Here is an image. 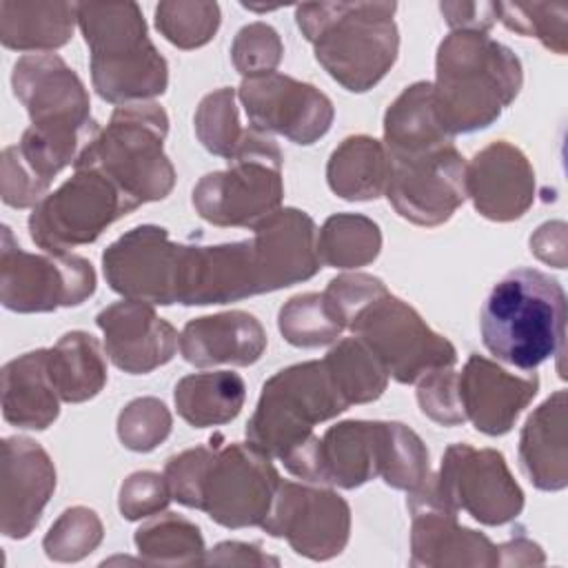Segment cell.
Wrapping results in <instances>:
<instances>
[{"label": "cell", "mask_w": 568, "mask_h": 568, "mask_svg": "<svg viewBox=\"0 0 568 568\" xmlns=\"http://www.w3.org/2000/svg\"><path fill=\"white\" fill-rule=\"evenodd\" d=\"M11 84L31 124L18 144L2 151V202L27 209L49 195L53 178L75 166L102 129L91 118L82 80L55 53L22 55Z\"/></svg>", "instance_id": "1"}, {"label": "cell", "mask_w": 568, "mask_h": 568, "mask_svg": "<svg viewBox=\"0 0 568 568\" xmlns=\"http://www.w3.org/2000/svg\"><path fill=\"white\" fill-rule=\"evenodd\" d=\"M240 242L184 244L178 273V304L206 306L288 288L320 268L317 229L308 213L280 209Z\"/></svg>", "instance_id": "2"}, {"label": "cell", "mask_w": 568, "mask_h": 568, "mask_svg": "<svg viewBox=\"0 0 568 568\" xmlns=\"http://www.w3.org/2000/svg\"><path fill=\"white\" fill-rule=\"evenodd\" d=\"M164 479L175 501L224 528L262 526L282 481L273 459L251 442L182 450L166 459Z\"/></svg>", "instance_id": "3"}, {"label": "cell", "mask_w": 568, "mask_h": 568, "mask_svg": "<svg viewBox=\"0 0 568 568\" xmlns=\"http://www.w3.org/2000/svg\"><path fill=\"white\" fill-rule=\"evenodd\" d=\"M348 406L324 357L293 364L264 382L246 424V442L271 459H280L291 475L313 484L320 444L313 428Z\"/></svg>", "instance_id": "4"}, {"label": "cell", "mask_w": 568, "mask_h": 568, "mask_svg": "<svg viewBox=\"0 0 568 568\" xmlns=\"http://www.w3.org/2000/svg\"><path fill=\"white\" fill-rule=\"evenodd\" d=\"M519 58L481 31H450L435 58L433 102L450 135L490 126L519 95Z\"/></svg>", "instance_id": "5"}, {"label": "cell", "mask_w": 568, "mask_h": 568, "mask_svg": "<svg viewBox=\"0 0 568 568\" xmlns=\"http://www.w3.org/2000/svg\"><path fill=\"white\" fill-rule=\"evenodd\" d=\"M395 11V2H311L295 7V22L324 71L346 91L364 93L397 60Z\"/></svg>", "instance_id": "6"}, {"label": "cell", "mask_w": 568, "mask_h": 568, "mask_svg": "<svg viewBox=\"0 0 568 568\" xmlns=\"http://www.w3.org/2000/svg\"><path fill=\"white\" fill-rule=\"evenodd\" d=\"M479 333L499 362L535 371L564 348V286L539 268L508 271L481 304Z\"/></svg>", "instance_id": "7"}, {"label": "cell", "mask_w": 568, "mask_h": 568, "mask_svg": "<svg viewBox=\"0 0 568 568\" xmlns=\"http://www.w3.org/2000/svg\"><path fill=\"white\" fill-rule=\"evenodd\" d=\"M78 27L91 53L93 89L102 100L122 106L166 91V60L149 40L135 2H80Z\"/></svg>", "instance_id": "8"}, {"label": "cell", "mask_w": 568, "mask_h": 568, "mask_svg": "<svg viewBox=\"0 0 568 568\" xmlns=\"http://www.w3.org/2000/svg\"><path fill=\"white\" fill-rule=\"evenodd\" d=\"M377 477L406 493L430 479L428 450L406 424L348 419L320 437L313 484L351 490Z\"/></svg>", "instance_id": "9"}, {"label": "cell", "mask_w": 568, "mask_h": 568, "mask_svg": "<svg viewBox=\"0 0 568 568\" xmlns=\"http://www.w3.org/2000/svg\"><path fill=\"white\" fill-rule=\"evenodd\" d=\"M166 133L169 118L160 104H122L75 166L102 171L138 204L164 200L175 184V169L164 153Z\"/></svg>", "instance_id": "10"}, {"label": "cell", "mask_w": 568, "mask_h": 568, "mask_svg": "<svg viewBox=\"0 0 568 568\" xmlns=\"http://www.w3.org/2000/svg\"><path fill=\"white\" fill-rule=\"evenodd\" d=\"M226 162V169L202 175L193 189V206L202 220L215 226L253 229L280 211L282 151L268 133L248 126Z\"/></svg>", "instance_id": "11"}, {"label": "cell", "mask_w": 568, "mask_h": 568, "mask_svg": "<svg viewBox=\"0 0 568 568\" xmlns=\"http://www.w3.org/2000/svg\"><path fill=\"white\" fill-rule=\"evenodd\" d=\"M138 206L102 171L75 166L73 178L33 206L29 235L47 253H69L75 246L95 242L106 226Z\"/></svg>", "instance_id": "12"}, {"label": "cell", "mask_w": 568, "mask_h": 568, "mask_svg": "<svg viewBox=\"0 0 568 568\" xmlns=\"http://www.w3.org/2000/svg\"><path fill=\"white\" fill-rule=\"evenodd\" d=\"M346 328L373 351L397 384H415L426 373L457 362L455 346L388 288L364 304Z\"/></svg>", "instance_id": "13"}, {"label": "cell", "mask_w": 568, "mask_h": 568, "mask_svg": "<svg viewBox=\"0 0 568 568\" xmlns=\"http://www.w3.org/2000/svg\"><path fill=\"white\" fill-rule=\"evenodd\" d=\"M95 293V271L73 253H27L9 226L0 244V302L16 313L78 306Z\"/></svg>", "instance_id": "14"}, {"label": "cell", "mask_w": 568, "mask_h": 568, "mask_svg": "<svg viewBox=\"0 0 568 568\" xmlns=\"http://www.w3.org/2000/svg\"><path fill=\"white\" fill-rule=\"evenodd\" d=\"M435 497L455 513L466 510L486 526H501L524 508V493L513 479L499 450L453 444L442 457L439 473L430 477Z\"/></svg>", "instance_id": "15"}, {"label": "cell", "mask_w": 568, "mask_h": 568, "mask_svg": "<svg viewBox=\"0 0 568 568\" xmlns=\"http://www.w3.org/2000/svg\"><path fill=\"white\" fill-rule=\"evenodd\" d=\"M386 197L399 217L417 226H439L468 197L466 160L455 144L415 155H388Z\"/></svg>", "instance_id": "16"}, {"label": "cell", "mask_w": 568, "mask_h": 568, "mask_svg": "<svg viewBox=\"0 0 568 568\" xmlns=\"http://www.w3.org/2000/svg\"><path fill=\"white\" fill-rule=\"evenodd\" d=\"M262 528L271 537H284L297 555L326 561L348 544L351 508L328 488L280 481Z\"/></svg>", "instance_id": "17"}, {"label": "cell", "mask_w": 568, "mask_h": 568, "mask_svg": "<svg viewBox=\"0 0 568 568\" xmlns=\"http://www.w3.org/2000/svg\"><path fill=\"white\" fill-rule=\"evenodd\" d=\"M237 98L244 104L248 126L268 135L280 133L302 146L324 138L335 118L328 95L277 71L244 78Z\"/></svg>", "instance_id": "18"}, {"label": "cell", "mask_w": 568, "mask_h": 568, "mask_svg": "<svg viewBox=\"0 0 568 568\" xmlns=\"http://www.w3.org/2000/svg\"><path fill=\"white\" fill-rule=\"evenodd\" d=\"M182 248L184 244L171 242L169 231L162 226H135L102 253L104 277L126 300L153 306L178 304Z\"/></svg>", "instance_id": "19"}, {"label": "cell", "mask_w": 568, "mask_h": 568, "mask_svg": "<svg viewBox=\"0 0 568 568\" xmlns=\"http://www.w3.org/2000/svg\"><path fill=\"white\" fill-rule=\"evenodd\" d=\"M406 506L413 517V566H501L499 546L486 535L459 526L457 513L435 497L430 479L408 493Z\"/></svg>", "instance_id": "20"}, {"label": "cell", "mask_w": 568, "mask_h": 568, "mask_svg": "<svg viewBox=\"0 0 568 568\" xmlns=\"http://www.w3.org/2000/svg\"><path fill=\"white\" fill-rule=\"evenodd\" d=\"M0 450V530L9 539H24L55 490V466L29 437H4Z\"/></svg>", "instance_id": "21"}, {"label": "cell", "mask_w": 568, "mask_h": 568, "mask_svg": "<svg viewBox=\"0 0 568 568\" xmlns=\"http://www.w3.org/2000/svg\"><path fill=\"white\" fill-rule=\"evenodd\" d=\"M95 324L104 333L106 357L129 375H146L164 366L180 348L175 326L146 302H115L95 315Z\"/></svg>", "instance_id": "22"}, {"label": "cell", "mask_w": 568, "mask_h": 568, "mask_svg": "<svg viewBox=\"0 0 568 568\" xmlns=\"http://www.w3.org/2000/svg\"><path fill=\"white\" fill-rule=\"evenodd\" d=\"M459 402L466 419L490 437L506 435L519 413L532 402L539 390L537 373L513 375L495 362L473 353L457 373Z\"/></svg>", "instance_id": "23"}, {"label": "cell", "mask_w": 568, "mask_h": 568, "mask_svg": "<svg viewBox=\"0 0 568 568\" xmlns=\"http://www.w3.org/2000/svg\"><path fill=\"white\" fill-rule=\"evenodd\" d=\"M466 193L486 220L513 222L535 200V171L517 146L497 140L466 166Z\"/></svg>", "instance_id": "24"}, {"label": "cell", "mask_w": 568, "mask_h": 568, "mask_svg": "<svg viewBox=\"0 0 568 568\" xmlns=\"http://www.w3.org/2000/svg\"><path fill=\"white\" fill-rule=\"evenodd\" d=\"M266 351V331L246 311H224L189 320L180 333L182 357L200 368L251 366Z\"/></svg>", "instance_id": "25"}, {"label": "cell", "mask_w": 568, "mask_h": 568, "mask_svg": "<svg viewBox=\"0 0 568 568\" xmlns=\"http://www.w3.org/2000/svg\"><path fill=\"white\" fill-rule=\"evenodd\" d=\"M519 466L539 490L568 486L566 453V390H555L524 424L519 435Z\"/></svg>", "instance_id": "26"}, {"label": "cell", "mask_w": 568, "mask_h": 568, "mask_svg": "<svg viewBox=\"0 0 568 568\" xmlns=\"http://www.w3.org/2000/svg\"><path fill=\"white\" fill-rule=\"evenodd\" d=\"M60 395L49 375V348L29 351L2 366V415L27 430H44L60 415Z\"/></svg>", "instance_id": "27"}, {"label": "cell", "mask_w": 568, "mask_h": 568, "mask_svg": "<svg viewBox=\"0 0 568 568\" xmlns=\"http://www.w3.org/2000/svg\"><path fill=\"white\" fill-rule=\"evenodd\" d=\"M444 144H453V135L435 111L433 84L415 82L406 87L384 115L386 153L393 158L415 155Z\"/></svg>", "instance_id": "28"}, {"label": "cell", "mask_w": 568, "mask_h": 568, "mask_svg": "<svg viewBox=\"0 0 568 568\" xmlns=\"http://www.w3.org/2000/svg\"><path fill=\"white\" fill-rule=\"evenodd\" d=\"M75 22L78 4L0 2V40L7 49L49 53L71 40Z\"/></svg>", "instance_id": "29"}, {"label": "cell", "mask_w": 568, "mask_h": 568, "mask_svg": "<svg viewBox=\"0 0 568 568\" xmlns=\"http://www.w3.org/2000/svg\"><path fill=\"white\" fill-rule=\"evenodd\" d=\"M386 146L371 135L346 138L328 158L326 180L335 195L351 202L377 200L388 184Z\"/></svg>", "instance_id": "30"}, {"label": "cell", "mask_w": 568, "mask_h": 568, "mask_svg": "<svg viewBox=\"0 0 568 568\" xmlns=\"http://www.w3.org/2000/svg\"><path fill=\"white\" fill-rule=\"evenodd\" d=\"M178 415L193 428L233 422L246 399L244 379L233 371L191 373L175 384Z\"/></svg>", "instance_id": "31"}, {"label": "cell", "mask_w": 568, "mask_h": 568, "mask_svg": "<svg viewBox=\"0 0 568 568\" xmlns=\"http://www.w3.org/2000/svg\"><path fill=\"white\" fill-rule=\"evenodd\" d=\"M49 375L62 402L80 404L106 384V362L98 339L84 331L64 333L49 348Z\"/></svg>", "instance_id": "32"}, {"label": "cell", "mask_w": 568, "mask_h": 568, "mask_svg": "<svg viewBox=\"0 0 568 568\" xmlns=\"http://www.w3.org/2000/svg\"><path fill=\"white\" fill-rule=\"evenodd\" d=\"M135 548L146 564L197 566L204 564V539L200 528L182 515L164 513L149 517L135 530Z\"/></svg>", "instance_id": "33"}, {"label": "cell", "mask_w": 568, "mask_h": 568, "mask_svg": "<svg viewBox=\"0 0 568 568\" xmlns=\"http://www.w3.org/2000/svg\"><path fill=\"white\" fill-rule=\"evenodd\" d=\"M382 248L379 226L359 213L331 215L317 235L320 262L333 268L371 264Z\"/></svg>", "instance_id": "34"}, {"label": "cell", "mask_w": 568, "mask_h": 568, "mask_svg": "<svg viewBox=\"0 0 568 568\" xmlns=\"http://www.w3.org/2000/svg\"><path fill=\"white\" fill-rule=\"evenodd\" d=\"M324 362L333 371L346 399L353 404H366L377 399L388 384L384 364L373 351L357 337L339 339L326 355Z\"/></svg>", "instance_id": "35"}, {"label": "cell", "mask_w": 568, "mask_h": 568, "mask_svg": "<svg viewBox=\"0 0 568 568\" xmlns=\"http://www.w3.org/2000/svg\"><path fill=\"white\" fill-rule=\"evenodd\" d=\"M284 339L300 348L333 344L346 328L324 293H300L291 297L277 315Z\"/></svg>", "instance_id": "36"}, {"label": "cell", "mask_w": 568, "mask_h": 568, "mask_svg": "<svg viewBox=\"0 0 568 568\" xmlns=\"http://www.w3.org/2000/svg\"><path fill=\"white\" fill-rule=\"evenodd\" d=\"M495 20L506 29L526 36L539 38L546 49L555 53H566V2H493Z\"/></svg>", "instance_id": "37"}, {"label": "cell", "mask_w": 568, "mask_h": 568, "mask_svg": "<svg viewBox=\"0 0 568 568\" xmlns=\"http://www.w3.org/2000/svg\"><path fill=\"white\" fill-rule=\"evenodd\" d=\"M195 133L209 153L224 160L233 158L246 135V129L240 126L235 91L231 87H222L202 98L195 111Z\"/></svg>", "instance_id": "38"}, {"label": "cell", "mask_w": 568, "mask_h": 568, "mask_svg": "<svg viewBox=\"0 0 568 568\" xmlns=\"http://www.w3.org/2000/svg\"><path fill=\"white\" fill-rule=\"evenodd\" d=\"M158 31L180 49L206 44L220 27L217 2H160L155 7Z\"/></svg>", "instance_id": "39"}, {"label": "cell", "mask_w": 568, "mask_h": 568, "mask_svg": "<svg viewBox=\"0 0 568 568\" xmlns=\"http://www.w3.org/2000/svg\"><path fill=\"white\" fill-rule=\"evenodd\" d=\"M102 541V521L95 510L84 506L67 508L49 528L42 548L53 561H80Z\"/></svg>", "instance_id": "40"}, {"label": "cell", "mask_w": 568, "mask_h": 568, "mask_svg": "<svg viewBox=\"0 0 568 568\" xmlns=\"http://www.w3.org/2000/svg\"><path fill=\"white\" fill-rule=\"evenodd\" d=\"M171 433V413L155 397H138L118 415V437L135 453L158 448Z\"/></svg>", "instance_id": "41"}, {"label": "cell", "mask_w": 568, "mask_h": 568, "mask_svg": "<svg viewBox=\"0 0 568 568\" xmlns=\"http://www.w3.org/2000/svg\"><path fill=\"white\" fill-rule=\"evenodd\" d=\"M282 53L284 47L277 31L264 22L242 27L231 47L233 64L244 78L273 73L282 60Z\"/></svg>", "instance_id": "42"}, {"label": "cell", "mask_w": 568, "mask_h": 568, "mask_svg": "<svg viewBox=\"0 0 568 568\" xmlns=\"http://www.w3.org/2000/svg\"><path fill=\"white\" fill-rule=\"evenodd\" d=\"M417 402L422 413L442 426H457L466 422L453 366L426 373L417 382Z\"/></svg>", "instance_id": "43"}, {"label": "cell", "mask_w": 568, "mask_h": 568, "mask_svg": "<svg viewBox=\"0 0 568 568\" xmlns=\"http://www.w3.org/2000/svg\"><path fill=\"white\" fill-rule=\"evenodd\" d=\"M171 497L164 475L153 470H138L129 475L120 488V513L124 519L135 521L153 517L166 508Z\"/></svg>", "instance_id": "44"}, {"label": "cell", "mask_w": 568, "mask_h": 568, "mask_svg": "<svg viewBox=\"0 0 568 568\" xmlns=\"http://www.w3.org/2000/svg\"><path fill=\"white\" fill-rule=\"evenodd\" d=\"M439 11L453 31L488 33V29L495 24L493 2H442Z\"/></svg>", "instance_id": "45"}, {"label": "cell", "mask_w": 568, "mask_h": 568, "mask_svg": "<svg viewBox=\"0 0 568 568\" xmlns=\"http://www.w3.org/2000/svg\"><path fill=\"white\" fill-rule=\"evenodd\" d=\"M204 564H217V566H277L280 559L264 555L257 544H244V541H222L217 544L209 557H204Z\"/></svg>", "instance_id": "46"}, {"label": "cell", "mask_w": 568, "mask_h": 568, "mask_svg": "<svg viewBox=\"0 0 568 568\" xmlns=\"http://www.w3.org/2000/svg\"><path fill=\"white\" fill-rule=\"evenodd\" d=\"M530 251L546 264L566 268V224L546 222L530 237Z\"/></svg>", "instance_id": "47"}]
</instances>
